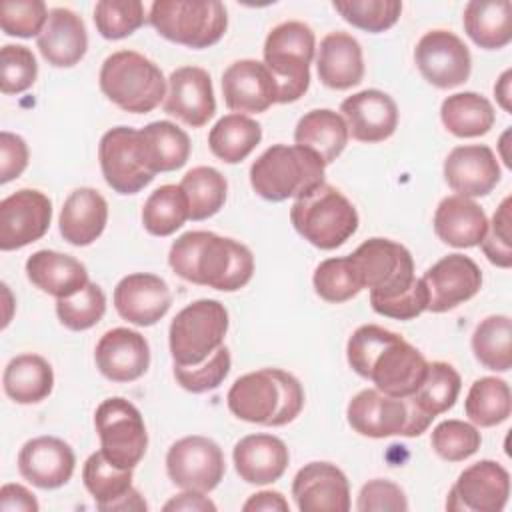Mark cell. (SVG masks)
Segmentation results:
<instances>
[{
    "label": "cell",
    "instance_id": "3957f363",
    "mask_svg": "<svg viewBox=\"0 0 512 512\" xmlns=\"http://www.w3.org/2000/svg\"><path fill=\"white\" fill-rule=\"evenodd\" d=\"M230 412L250 424L284 426L304 406V390L296 376L280 368H262L234 380L226 396Z\"/></svg>",
    "mask_w": 512,
    "mask_h": 512
},
{
    "label": "cell",
    "instance_id": "2e32d148",
    "mask_svg": "<svg viewBox=\"0 0 512 512\" xmlns=\"http://www.w3.org/2000/svg\"><path fill=\"white\" fill-rule=\"evenodd\" d=\"M52 220L50 198L32 188H22L0 202V250H18L40 240Z\"/></svg>",
    "mask_w": 512,
    "mask_h": 512
},
{
    "label": "cell",
    "instance_id": "680465c9",
    "mask_svg": "<svg viewBox=\"0 0 512 512\" xmlns=\"http://www.w3.org/2000/svg\"><path fill=\"white\" fill-rule=\"evenodd\" d=\"M0 508L4 512H38L34 494L22 484H4L0 488Z\"/></svg>",
    "mask_w": 512,
    "mask_h": 512
},
{
    "label": "cell",
    "instance_id": "ac0fdd59",
    "mask_svg": "<svg viewBox=\"0 0 512 512\" xmlns=\"http://www.w3.org/2000/svg\"><path fill=\"white\" fill-rule=\"evenodd\" d=\"M166 114L178 118L190 128H202L216 114V98L210 74L200 66H180L168 78Z\"/></svg>",
    "mask_w": 512,
    "mask_h": 512
},
{
    "label": "cell",
    "instance_id": "d6a6232c",
    "mask_svg": "<svg viewBox=\"0 0 512 512\" xmlns=\"http://www.w3.org/2000/svg\"><path fill=\"white\" fill-rule=\"evenodd\" d=\"M348 126L342 114L330 108H316L306 112L294 130L296 146L314 152L324 166L332 164L348 144Z\"/></svg>",
    "mask_w": 512,
    "mask_h": 512
},
{
    "label": "cell",
    "instance_id": "83f0119b",
    "mask_svg": "<svg viewBox=\"0 0 512 512\" xmlns=\"http://www.w3.org/2000/svg\"><path fill=\"white\" fill-rule=\"evenodd\" d=\"M36 44L48 64L70 68L78 64L88 50L84 20L70 8H52Z\"/></svg>",
    "mask_w": 512,
    "mask_h": 512
},
{
    "label": "cell",
    "instance_id": "74e56055",
    "mask_svg": "<svg viewBox=\"0 0 512 512\" xmlns=\"http://www.w3.org/2000/svg\"><path fill=\"white\" fill-rule=\"evenodd\" d=\"M262 126L246 114H226L208 132L210 152L226 162L238 164L260 144Z\"/></svg>",
    "mask_w": 512,
    "mask_h": 512
},
{
    "label": "cell",
    "instance_id": "91938a15",
    "mask_svg": "<svg viewBox=\"0 0 512 512\" xmlns=\"http://www.w3.org/2000/svg\"><path fill=\"white\" fill-rule=\"evenodd\" d=\"M164 512H216V504L204 496V492H196V490H184L182 494L172 496L164 506Z\"/></svg>",
    "mask_w": 512,
    "mask_h": 512
},
{
    "label": "cell",
    "instance_id": "94428289",
    "mask_svg": "<svg viewBox=\"0 0 512 512\" xmlns=\"http://www.w3.org/2000/svg\"><path fill=\"white\" fill-rule=\"evenodd\" d=\"M244 512H290V504L288 500L274 490H262L252 494L244 506Z\"/></svg>",
    "mask_w": 512,
    "mask_h": 512
},
{
    "label": "cell",
    "instance_id": "bcb514c9",
    "mask_svg": "<svg viewBox=\"0 0 512 512\" xmlns=\"http://www.w3.org/2000/svg\"><path fill=\"white\" fill-rule=\"evenodd\" d=\"M332 8L354 28L364 32H384L392 28L402 12L398 0H334Z\"/></svg>",
    "mask_w": 512,
    "mask_h": 512
},
{
    "label": "cell",
    "instance_id": "7bdbcfd3",
    "mask_svg": "<svg viewBox=\"0 0 512 512\" xmlns=\"http://www.w3.org/2000/svg\"><path fill=\"white\" fill-rule=\"evenodd\" d=\"M188 220V200L180 184L156 188L142 206V224L152 236H170Z\"/></svg>",
    "mask_w": 512,
    "mask_h": 512
},
{
    "label": "cell",
    "instance_id": "d590c367",
    "mask_svg": "<svg viewBox=\"0 0 512 512\" xmlns=\"http://www.w3.org/2000/svg\"><path fill=\"white\" fill-rule=\"evenodd\" d=\"M2 386L6 396L16 404H36L50 396L54 372L46 358L38 354H18L6 364Z\"/></svg>",
    "mask_w": 512,
    "mask_h": 512
},
{
    "label": "cell",
    "instance_id": "4fadbf2b",
    "mask_svg": "<svg viewBox=\"0 0 512 512\" xmlns=\"http://www.w3.org/2000/svg\"><path fill=\"white\" fill-rule=\"evenodd\" d=\"M166 472L178 488L206 494L224 478L222 448L206 436H184L168 448Z\"/></svg>",
    "mask_w": 512,
    "mask_h": 512
},
{
    "label": "cell",
    "instance_id": "5b68a950",
    "mask_svg": "<svg viewBox=\"0 0 512 512\" xmlns=\"http://www.w3.org/2000/svg\"><path fill=\"white\" fill-rule=\"evenodd\" d=\"M100 90L124 112H152L166 98V78L158 64L134 50L110 54L100 68Z\"/></svg>",
    "mask_w": 512,
    "mask_h": 512
},
{
    "label": "cell",
    "instance_id": "44dd1931",
    "mask_svg": "<svg viewBox=\"0 0 512 512\" xmlns=\"http://www.w3.org/2000/svg\"><path fill=\"white\" fill-rule=\"evenodd\" d=\"M276 82L264 62L244 58L222 72L224 104L234 114H258L276 104Z\"/></svg>",
    "mask_w": 512,
    "mask_h": 512
},
{
    "label": "cell",
    "instance_id": "30bf717a",
    "mask_svg": "<svg viewBox=\"0 0 512 512\" xmlns=\"http://www.w3.org/2000/svg\"><path fill=\"white\" fill-rule=\"evenodd\" d=\"M350 260L358 272L362 288L370 290V302L392 300L410 290L416 280L414 260L408 248L388 238L362 242Z\"/></svg>",
    "mask_w": 512,
    "mask_h": 512
},
{
    "label": "cell",
    "instance_id": "f35d334b",
    "mask_svg": "<svg viewBox=\"0 0 512 512\" xmlns=\"http://www.w3.org/2000/svg\"><path fill=\"white\" fill-rule=\"evenodd\" d=\"M464 412L472 424L490 428L506 422L512 412V394L506 380L496 376H484L470 386Z\"/></svg>",
    "mask_w": 512,
    "mask_h": 512
},
{
    "label": "cell",
    "instance_id": "4316f807",
    "mask_svg": "<svg viewBox=\"0 0 512 512\" xmlns=\"http://www.w3.org/2000/svg\"><path fill=\"white\" fill-rule=\"evenodd\" d=\"M232 460L244 482L264 486L282 478L290 462V452L278 436L250 434L236 442Z\"/></svg>",
    "mask_w": 512,
    "mask_h": 512
},
{
    "label": "cell",
    "instance_id": "f6af8a7d",
    "mask_svg": "<svg viewBox=\"0 0 512 512\" xmlns=\"http://www.w3.org/2000/svg\"><path fill=\"white\" fill-rule=\"evenodd\" d=\"M312 284L316 294L330 304L346 302L362 290L358 272L350 256L322 260L314 270Z\"/></svg>",
    "mask_w": 512,
    "mask_h": 512
},
{
    "label": "cell",
    "instance_id": "8d00e7d4",
    "mask_svg": "<svg viewBox=\"0 0 512 512\" xmlns=\"http://www.w3.org/2000/svg\"><path fill=\"white\" fill-rule=\"evenodd\" d=\"M444 128L458 138H476L490 132L496 112L488 98L478 92H458L444 98L440 106Z\"/></svg>",
    "mask_w": 512,
    "mask_h": 512
},
{
    "label": "cell",
    "instance_id": "f907efd6",
    "mask_svg": "<svg viewBox=\"0 0 512 512\" xmlns=\"http://www.w3.org/2000/svg\"><path fill=\"white\" fill-rule=\"evenodd\" d=\"M230 366H232L230 350L226 346H220L202 364H196V366L174 364V378L184 390L192 394H204L208 390H216L224 382V378L230 372Z\"/></svg>",
    "mask_w": 512,
    "mask_h": 512
},
{
    "label": "cell",
    "instance_id": "b9f144b4",
    "mask_svg": "<svg viewBox=\"0 0 512 512\" xmlns=\"http://www.w3.org/2000/svg\"><path fill=\"white\" fill-rule=\"evenodd\" d=\"M476 360L494 372L512 368V320L506 314H492L480 320L472 334Z\"/></svg>",
    "mask_w": 512,
    "mask_h": 512
},
{
    "label": "cell",
    "instance_id": "7c38bea8",
    "mask_svg": "<svg viewBox=\"0 0 512 512\" xmlns=\"http://www.w3.org/2000/svg\"><path fill=\"white\" fill-rule=\"evenodd\" d=\"M98 160L106 184L118 194H136L156 176L144 162L138 130L130 126L110 128L100 138Z\"/></svg>",
    "mask_w": 512,
    "mask_h": 512
},
{
    "label": "cell",
    "instance_id": "9c48e42d",
    "mask_svg": "<svg viewBox=\"0 0 512 512\" xmlns=\"http://www.w3.org/2000/svg\"><path fill=\"white\" fill-rule=\"evenodd\" d=\"M228 332V310L222 302L202 298L182 308L168 330L174 364L196 366L210 358Z\"/></svg>",
    "mask_w": 512,
    "mask_h": 512
},
{
    "label": "cell",
    "instance_id": "c3c4849f",
    "mask_svg": "<svg viewBox=\"0 0 512 512\" xmlns=\"http://www.w3.org/2000/svg\"><path fill=\"white\" fill-rule=\"evenodd\" d=\"M144 20V4L140 0H100L94 6L96 30L106 40H120L134 34Z\"/></svg>",
    "mask_w": 512,
    "mask_h": 512
},
{
    "label": "cell",
    "instance_id": "d6986e66",
    "mask_svg": "<svg viewBox=\"0 0 512 512\" xmlns=\"http://www.w3.org/2000/svg\"><path fill=\"white\" fill-rule=\"evenodd\" d=\"M346 418L354 432L368 438H408L410 432V410L406 398H394L376 388L360 390L348 402Z\"/></svg>",
    "mask_w": 512,
    "mask_h": 512
},
{
    "label": "cell",
    "instance_id": "be15d7a7",
    "mask_svg": "<svg viewBox=\"0 0 512 512\" xmlns=\"http://www.w3.org/2000/svg\"><path fill=\"white\" fill-rule=\"evenodd\" d=\"M494 96L504 112H512V70L502 72L498 82L494 84Z\"/></svg>",
    "mask_w": 512,
    "mask_h": 512
},
{
    "label": "cell",
    "instance_id": "f5cc1de1",
    "mask_svg": "<svg viewBox=\"0 0 512 512\" xmlns=\"http://www.w3.org/2000/svg\"><path fill=\"white\" fill-rule=\"evenodd\" d=\"M0 62L2 94H20L34 84L38 76V64L28 46L4 44L0 52Z\"/></svg>",
    "mask_w": 512,
    "mask_h": 512
},
{
    "label": "cell",
    "instance_id": "f1b7e54d",
    "mask_svg": "<svg viewBox=\"0 0 512 512\" xmlns=\"http://www.w3.org/2000/svg\"><path fill=\"white\" fill-rule=\"evenodd\" d=\"M318 78L332 90H348L362 82L364 60L360 42L348 32H330L320 40L316 56Z\"/></svg>",
    "mask_w": 512,
    "mask_h": 512
},
{
    "label": "cell",
    "instance_id": "ba28073f",
    "mask_svg": "<svg viewBox=\"0 0 512 512\" xmlns=\"http://www.w3.org/2000/svg\"><path fill=\"white\" fill-rule=\"evenodd\" d=\"M148 22L170 42L202 50L216 44L226 28V8L218 0H156Z\"/></svg>",
    "mask_w": 512,
    "mask_h": 512
},
{
    "label": "cell",
    "instance_id": "603a6c76",
    "mask_svg": "<svg viewBox=\"0 0 512 512\" xmlns=\"http://www.w3.org/2000/svg\"><path fill=\"white\" fill-rule=\"evenodd\" d=\"M172 304L168 284L150 272L124 276L114 288V308L122 320L136 326H152L166 316Z\"/></svg>",
    "mask_w": 512,
    "mask_h": 512
},
{
    "label": "cell",
    "instance_id": "11a10c76",
    "mask_svg": "<svg viewBox=\"0 0 512 512\" xmlns=\"http://www.w3.org/2000/svg\"><path fill=\"white\" fill-rule=\"evenodd\" d=\"M356 510L360 512H404L408 500L404 490L390 480H370L360 488Z\"/></svg>",
    "mask_w": 512,
    "mask_h": 512
},
{
    "label": "cell",
    "instance_id": "db71d44e",
    "mask_svg": "<svg viewBox=\"0 0 512 512\" xmlns=\"http://www.w3.org/2000/svg\"><path fill=\"white\" fill-rule=\"evenodd\" d=\"M512 196H506L496 208L492 222L480 242L484 256L498 268L512 266Z\"/></svg>",
    "mask_w": 512,
    "mask_h": 512
},
{
    "label": "cell",
    "instance_id": "7a4b0ae2",
    "mask_svg": "<svg viewBox=\"0 0 512 512\" xmlns=\"http://www.w3.org/2000/svg\"><path fill=\"white\" fill-rule=\"evenodd\" d=\"M168 264L182 280L222 292L244 288L254 274V256L248 246L208 230L178 236L170 246Z\"/></svg>",
    "mask_w": 512,
    "mask_h": 512
},
{
    "label": "cell",
    "instance_id": "f546056e",
    "mask_svg": "<svg viewBox=\"0 0 512 512\" xmlns=\"http://www.w3.org/2000/svg\"><path fill=\"white\" fill-rule=\"evenodd\" d=\"M108 222L106 198L88 186L76 188L64 200L58 228L62 238L72 246H88L104 232Z\"/></svg>",
    "mask_w": 512,
    "mask_h": 512
},
{
    "label": "cell",
    "instance_id": "9f6ffc18",
    "mask_svg": "<svg viewBox=\"0 0 512 512\" xmlns=\"http://www.w3.org/2000/svg\"><path fill=\"white\" fill-rule=\"evenodd\" d=\"M370 304H372L374 312H378L380 316L394 318V320H412L428 308V290H426L424 280L416 278L414 284L410 286V290H406L398 298L376 300Z\"/></svg>",
    "mask_w": 512,
    "mask_h": 512
},
{
    "label": "cell",
    "instance_id": "277c9868",
    "mask_svg": "<svg viewBox=\"0 0 512 512\" xmlns=\"http://www.w3.org/2000/svg\"><path fill=\"white\" fill-rule=\"evenodd\" d=\"M324 162L302 146L274 144L250 166L254 192L270 202L300 198L324 182Z\"/></svg>",
    "mask_w": 512,
    "mask_h": 512
},
{
    "label": "cell",
    "instance_id": "4dcf8cb0",
    "mask_svg": "<svg viewBox=\"0 0 512 512\" xmlns=\"http://www.w3.org/2000/svg\"><path fill=\"white\" fill-rule=\"evenodd\" d=\"M486 230V212L472 198H464L458 194L446 196L440 200L434 212V232L448 246H480Z\"/></svg>",
    "mask_w": 512,
    "mask_h": 512
},
{
    "label": "cell",
    "instance_id": "8992f818",
    "mask_svg": "<svg viewBox=\"0 0 512 512\" xmlns=\"http://www.w3.org/2000/svg\"><path fill=\"white\" fill-rule=\"evenodd\" d=\"M316 38L308 24L286 20L264 40V64L276 82V104L296 102L310 86Z\"/></svg>",
    "mask_w": 512,
    "mask_h": 512
},
{
    "label": "cell",
    "instance_id": "1f68e13d",
    "mask_svg": "<svg viewBox=\"0 0 512 512\" xmlns=\"http://www.w3.org/2000/svg\"><path fill=\"white\" fill-rule=\"evenodd\" d=\"M28 280L42 292L60 298L78 294L90 280L86 266L70 254L56 250H38L26 260Z\"/></svg>",
    "mask_w": 512,
    "mask_h": 512
},
{
    "label": "cell",
    "instance_id": "ffe728a7",
    "mask_svg": "<svg viewBox=\"0 0 512 512\" xmlns=\"http://www.w3.org/2000/svg\"><path fill=\"white\" fill-rule=\"evenodd\" d=\"M292 498L300 512H348L350 484L336 464L310 462L296 472Z\"/></svg>",
    "mask_w": 512,
    "mask_h": 512
},
{
    "label": "cell",
    "instance_id": "cb8c5ba5",
    "mask_svg": "<svg viewBox=\"0 0 512 512\" xmlns=\"http://www.w3.org/2000/svg\"><path fill=\"white\" fill-rule=\"evenodd\" d=\"M74 466V450L56 436L32 438L18 452L20 476L42 490L64 486L72 478Z\"/></svg>",
    "mask_w": 512,
    "mask_h": 512
},
{
    "label": "cell",
    "instance_id": "6125c7cd",
    "mask_svg": "<svg viewBox=\"0 0 512 512\" xmlns=\"http://www.w3.org/2000/svg\"><path fill=\"white\" fill-rule=\"evenodd\" d=\"M128 510H138V512L148 510L146 500L140 496V492L136 488H130L122 498L112 502L106 512H128Z\"/></svg>",
    "mask_w": 512,
    "mask_h": 512
},
{
    "label": "cell",
    "instance_id": "681fc988",
    "mask_svg": "<svg viewBox=\"0 0 512 512\" xmlns=\"http://www.w3.org/2000/svg\"><path fill=\"white\" fill-rule=\"evenodd\" d=\"M432 450L448 462H462L478 452L482 436L476 426L464 420H444L432 430Z\"/></svg>",
    "mask_w": 512,
    "mask_h": 512
},
{
    "label": "cell",
    "instance_id": "ee69618b",
    "mask_svg": "<svg viewBox=\"0 0 512 512\" xmlns=\"http://www.w3.org/2000/svg\"><path fill=\"white\" fill-rule=\"evenodd\" d=\"M82 480L98 510L106 512L112 502L132 488V470L118 468L106 460L102 450L90 454L82 466Z\"/></svg>",
    "mask_w": 512,
    "mask_h": 512
},
{
    "label": "cell",
    "instance_id": "d4e9b609",
    "mask_svg": "<svg viewBox=\"0 0 512 512\" xmlns=\"http://www.w3.org/2000/svg\"><path fill=\"white\" fill-rule=\"evenodd\" d=\"M94 360L104 378L112 382H134L150 366V346L136 330L112 328L100 336Z\"/></svg>",
    "mask_w": 512,
    "mask_h": 512
},
{
    "label": "cell",
    "instance_id": "6da1fadb",
    "mask_svg": "<svg viewBox=\"0 0 512 512\" xmlns=\"http://www.w3.org/2000/svg\"><path fill=\"white\" fill-rule=\"evenodd\" d=\"M346 358L356 374L394 398L412 396L428 370V362L418 348L376 324H364L352 332Z\"/></svg>",
    "mask_w": 512,
    "mask_h": 512
},
{
    "label": "cell",
    "instance_id": "5bb4252c",
    "mask_svg": "<svg viewBox=\"0 0 512 512\" xmlns=\"http://www.w3.org/2000/svg\"><path fill=\"white\" fill-rule=\"evenodd\" d=\"M414 62L422 78L442 90L464 84L472 70V56L464 40L440 28L426 32L418 40Z\"/></svg>",
    "mask_w": 512,
    "mask_h": 512
},
{
    "label": "cell",
    "instance_id": "ab89813d",
    "mask_svg": "<svg viewBox=\"0 0 512 512\" xmlns=\"http://www.w3.org/2000/svg\"><path fill=\"white\" fill-rule=\"evenodd\" d=\"M460 388L462 380L456 368L448 362L436 360L428 362V370L422 384L408 398L426 418L434 420L438 414L448 412L456 404Z\"/></svg>",
    "mask_w": 512,
    "mask_h": 512
},
{
    "label": "cell",
    "instance_id": "52a82bcc",
    "mask_svg": "<svg viewBox=\"0 0 512 512\" xmlns=\"http://www.w3.org/2000/svg\"><path fill=\"white\" fill-rule=\"evenodd\" d=\"M290 222L312 246L334 250L358 230V212L338 188L322 182L294 200Z\"/></svg>",
    "mask_w": 512,
    "mask_h": 512
},
{
    "label": "cell",
    "instance_id": "8fae6325",
    "mask_svg": "<svg viewBox=\"0 0 512 512\" xmlns=\"http://www.w3.org/2000/svg\"><path fill=\"white\" fill-rule=\"evenodd\" d=\"M100 450L118 468L134 470L146 454L148 432L140 410L122 396L106 398L94 412Z\"/></svg>",
    "mask_w": 512,
    "mask_h": 512
},
{
    "label": "cell",
    "instance_id": "6f0895ef",
    "mask_svg": "<svg viewBox=\"0 0 512 512\" xmlns=\"http://www.w3.org/2000/svg\"><path fill=\"white\" fill-rule=\"evenodd\" d=\"M28 144L22 136L8 130L0 132V184L18 178L28 166Z\"/></svg>",
    "mask_w": 512,
    "mask_h": 512
},
{
    "label": "cell",
    "instance_id": "484cf974",
    "mask_svg": "<svg viewBox=\"0 0 512 512\" xmlns=\"http://www.w3.org/2000/svg\"><path fill=\"white\" fill-rule=\"evenodd\" d=\"M342 118L346 120L348 134L366 144L388 140L398 126V106L382 90H362L348 96L340 104Z\"/></svg>",
    "mask_w": 512,
    "mask_h": 512
},
{
    "label": "cell",
    "instance_id": "e7e4bbea",
    "mask_svg": "<svg viewBox=\"0 0 512 512\" xmlns=\"http://www.w3.org/2000/svg\"><path fill=\"white\" fill-rule=\"evenodd\" d=\"M508 134H510V130H506L504 136L500 138V148H502V160L506 162V166H512V160L506 156V136H508Z\"/></svg>",
    "mask_w": 512,
    "mask_h": 512
},
{
    "label": "cell",
    "instance_id": "7402d4cb",
    "mask_svg": "<svg viewBox=\"0 0 512 512\" xmlns=\"http://www.w3.org/2000/svg\"><path fill=\"white\" fill-rule=\"evenodd\" d=\"M444 180L458 196H486L500 182L498 158L486 144L456 146L444 160Z\"/></svg>",
    "mask_w": 512,
    "mask_h": 512
},
{
    "label": "cell",
    "instance_id": "e575fe53",
    "mask_svg": "<svg viewBox=\"0 0 512 512\" xmlns=\"http://www.w3.org/2000/svg\"><path fill=\"white\" fill-rule=\"evenodd\" d=\"M140 134V150L150 172H172L182 168L190 158L188 134L168 120L146 124Z\"/></svg>",
    "mask_w": 512,
    "mask_h": 512
},
{
    "label": "cell",
    "instance_id": "816d5d0a",
    "mask_svg": "<svg viewBox=\"0 0 512 512\" xmlns=\"http://www.w3.org/2000/svg\"><path fill=\"white\" fill-rule=\"evenodd\" d=\"M48 12L42 0H4L0 6L2 32L18 38H38L48 20Z\"/></svg>",
    "mask_w": 512,
    "mask_h": 512
},
{
    "label": "cell",
    "instance_id": "9a60e30c",
    "mask_svg": "<svg viewBox=\"0 0 512 512\" xmlns=\"http://www.w3.org/2000/svg\"><path fill=\"white\" fill-rule=\"evenodd\" d=\"M510 496V474L494 460L464 468L448 492L446 508L454 512H500Z\"/></svg>",
    "mask_w": 512,
    "mask_h": 512
},
{
    "label": "cell",
    "instance_id": "e0dca14e",
    "mask_svg": "<svg viewBox=\"0 0 512 512\" xmlns=\"http://www.w3.org/2000/svg\"><path fill=\"white\" fill-rule=\"evenodd\" d=\"M428 290V308L434 314L448 312L478 294L482 286L480 266L464 254H448L422 276Z\"/></svg>",
    "mask_w": 512,
    "mask_h": 512
},
{
    "label": "cell",
    "instance_id": "7dc6e473",
    "mask_svg": "<svg viewBox=\"0 0 512 512\" xmlns=\"http://www.w3.org/2000/svg\"><path fill=\"white\" fill-rule=\"evenodd\" d=\"M106 312V296L96 282H88L78 294L56 300V314L62 326L74 332L96 326Z\"/></svg>",
    "mask_w": 512,
    "mask_h": 512
},
{
    "label": "cell",
    "instance_id": "836d02e7",
    "mask_svg": "<svg viewBox=\"0 0 512 512\" xmlns=\"http://www.w3.org/2000/svg\"><path fill=\"white\" fill-rule=\"evenodd\" d=\"M462 24L468 38L484 50H500L512 40V4L508 0H470Z\"/></svg>",
    "mask_w": 512,
    "mask_h": 512
},
{
    "label": "cell",
    "instance_id": "60d3db41",
    "mask_svg": "<svg viewBox=\"0 0 512 512\" xmlns=\"http://www.w3.org/2000/svg\"><path fill=\"white\" fill-rule=\"evenodd\" d=\"M180 188L188 200V218L198 222L220 212L226 202L228 182L220 170L196 166L182 176Z\"/></svg>",
    "mask_w": 512,
    "mask_h": 512
}]
</instances>
